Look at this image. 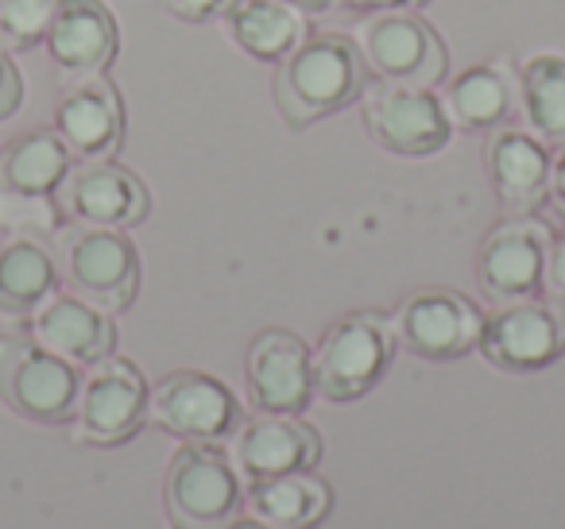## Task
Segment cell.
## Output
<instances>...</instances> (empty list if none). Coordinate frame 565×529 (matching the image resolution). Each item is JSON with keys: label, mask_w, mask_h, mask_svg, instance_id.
<instances>
[{"label": "cell", "mask_w": 565, "mask_h": 529, "mask_svg": "<svg viewBox=\"0 0 565 529\" xmlns=\"http://www.w3.org/2000/svg\"><path fill=\"white\" fill-rule=\"evenodd\" d=\"M148 418L182 441H225L241 429V402L205 371H171L148 390Z\"/></svg>", "instance_id": "30bf717a"}, {"label": "cell", "mask_w": 565, "mask_h": 529, "mask_svg": "<svg viewBox=\"0 0 565 529\" xmlns=\"http://www.w3.org/2000/svg\"><path fill=\"white\" fill-rule=\"evenodd\" d=\"M341 4L353 12H418L430 0H341Z\"/></svg>", "instance_id": "f546056e"}, {"label": "cell", "mask_w": 565, "mask_h": 529, "mask_svg": "<svg viewBox=\"0 0 565 529\" xmlns=\"http://www.w3.org/2000/svg\"><path fill=\"white\" fill-rule=\"evenodd\" d=\"M519 112L546 148L565 143V58L531 55L519 66Z\"/></svg>", "instance_id": "d4e9b609"}, {"label": "cell", "mask_w": 565, "mask_h": 529, "mask_svg": "<svg viewBox=\"0 0 565 529\" xmlns=\"http://www.w3.org/2000/svg\"><path fill=\"white\" fill-rule=\"evenodd\" d=\"M550 148L523 128H495L484 148V166L492 190L511 213H531L546 202L550 190Z\"/></svg>", "instance_id": "d6986e66"}, {"label": "cell", "mask_w": 565, "mask_h": 529, "mask_svg": "<svg viewBox=\"0 0 565 529\" xmlns=\"http://www.w3.org/2000/svg\"><path fill=\"white\" fill-rule=\"evenodd\" d=\"M477 348L500 371H542L565 352V317L539 298L503 302L484 313Z\"/></svg>", "instance_id": "8fae6325"}, {"label": "cell", "mask_w": 565, "mask_h": 529, "mask_svg": "<svg viewBox=\"0 0 565 529\" xmlns=\"http://www.w3.org/2000/svg\"><path fill=\"white\" fill-rule=\"evenodd\" d=\"M78 371L32 336H0V402L40 425H66L78 402Z\"/></svg>", "instance_id": "5b68a950"}, {"label": "cell", "mask_w": 565, "mask_h": 529, "mask_svg": "<svg viewBox=\"0 0 565 529\" xmlns=\"http://www.w3.org/2000/svg\"><path fill=\"white\" fill-rule=\"evenodd\" d=\"M24 105V78L20 66L9 55H0V120L17 117V109Z\"/></svg>", "instance_id": "83f0119b"}, {"label": "cell", "mask_w": 565, "mask_h": 529, "mask_svg": "<svg viewBox=\"0 0 565 529\" xmlns=\"http://www.w3.org/2000/svg\"><path fill=\"white\" fill-rule=\"evenodd\" d=\"M236 472L248 483L271 475L315 472L322 460V436L299 413H259L236 429Z\"/></svg>", "instance_id": "2e32d148"}, {"label": "cell", "mask_w": 565, "mask_h": 529, "mask_svg": "<svg viewBox=\"0 0 565 529\" xmlns=\"http://www.w3.org/2000/svg\"><path fill=\"white\" fill-rule=\"evenodd\" d=\"M74 155L55 128H35L0 148V190L20 205H51L66 182Z\"/></svg>", "instance_id": "ffe728a7"}, {"label": "cell", "mask_w": 565, "mask_h": 529, "mask_svg": "<svg viewBox=\"0 0 565 529\" xmlns=\"http://www.w3.org/2000/svg\"><path fill=\"white\" fill-rule=\"evenodd\" d=\"M550 228L531 213H515L511 220L495 225L480 244L477 282L480 294L492 305L523 302L542 290V267H546Z\"/></svg>", "instance_id": "4fadbf2b"}, {"label": "cell", "mask_w": 565, "mask_h": 529, "mask_svg": "<svg viewBox=\"0 0 565 529\" xmlns=\"http://www.w3.org/2000/svg\"><path fill=\"white\" fill-rule=\"evenodd\" d=\"M279 4H287V9H295L299 17H318V12H326L333 4V0H279Z\"/></svg>", "instance_id": "1f68e13d"}, {"label": "cell", "mask_w": 565, "mask_h": 529, "mask_svg": "<svg viewBox=\"0 0 565 529\" xmlns=\"http://www.w3.org/2000/svg\"><path fill=\"white\" fill-rule=\"evenodd\" d=\"M361 117L372 140L403 159L438 155L454 136L438 89L395 86V82L376 78L361 94Z\"/></svg>", "instance_id": "52a82bcc"}, {"label": "cell", "mask_w": 565, "mask_h": 529, "mask_svg": "<svg viewBox=\"0 0 565 529\" xmlns=\"http://www.w3.org/2000/svg\"><path fill=\"white\" fill-rule=\"evenodd\" d=\"M32 341L63 356L66 364L94 367L117 348V325L102 305L71 290V294H55L32 313Z\"/></svg>", "instance_id": "ac0fdd59"}, {"label": "cell", "mask_w": 565, "mask_h": 529, "mask_svg": "<svg viewBox=\"0 0 565 529\" xmlns=\"http://www.w3.org/2000/svg\"><path fill=\"white\" fill-rule=\"evenodd\" d=\"M148 390L151 387L136 364L117 356L97 359L82 379L78 402L66 421L71 436L78 444H97V449L125 444L148 421Z\"/></svg>", "instance_id": "8992f818"}, {"label": "cell", "mask_w": 565, "mask_h": 529, "mask_svg": "<svg viewBox=\"0 0 565 529\" xmlns=\"http://www.w3.org/2000/svg\"><path fill=\"white\" fill-rule=\"evenodd\" d=\"M171 529H221L236 518L241 475L217 441H186L163 479Z\"/></svg>", "instance_id": "3957f363"}, {"label": "cell", "mask_w": 565, "mask_h": 529, "mask_svg": "<svg viewBox=\"0 0 565 529\" xmlns=\"http://www.w3.org/2000/svg\"><path fill=\"white\" fill-rule=\"evenodd\" d=\"M333 490L315 472L271 475V479L248 483V510L275 521L282 529H310L330 514Z\"/></svg>", "instance_id": "cb8c5ba5"}, {"label": "cell", "mask_w": 565, "mask_h": 529, "mask_svg": "<svg viewBox=\"0 0 565 529\" xmlns=\"http://www.w3.org/2000/svg\"><path fill=\"white\" fill-rule=\"evenodd\" d=\"M369 82L372 71L361 55V43L341 32H315L302 35L275 63V105L299 132L361 101Z\"/></svg>", "instance_id": "6da1fadb"}, {"label": "cell", "mask_w": 565, "mask_h": 529, "mask_svg": "<svg viewBox=\"0 0 565 529\" xmlns=\"http://www.w3.org/2000/svg\"><path fill=\"white\" fill-rule=\"evenodd\" d=\"M58 256L35 236H12L0 244V313L32 317L58 294Z\"/></svg>", "instance_id": "7402d4cb"}, {"label": "cell", "mask_w": 565, "mask_h": 529, "mask_svg": "<svg viewBox=\"0 0 565 529\" xmlns=\"http://www.w3.org/2000/svg\"><path fill=\"white\" fill-rule=\"evenodd\" d=\"M395 328L384 313H345L322 333L315 348V395L330 402L364 398L395 359Z\"/></svg>", "instance_id": "7a4b0ae2"}, {"label": "cell", "mask_w": 565, "mask_h": 529, "mask_svg": "<svg viewBox=\"0 0 565 529\" xmlns=\"http://www.w3.org/2000/svg\"><path fill=\"white\" fill-rule=\"evenodd\" d=\"M399 348L418 359H461L480 344L484 313L457 290H415L392 313Z\"/></svg>", "instance_id": "9c48e42d"}, {"label": "cell", "mask_w": 565, "mask_h": 529, "mask_svg": "<svg viewBox=\"0 0 565 529\" xmlns=\"http://www.w3.org/2000/svg\"><path fill=\"white\" fill-rule=\"evenodd\" d=\"M43 47L63 78L74 82L105 74L120 51L117 17L105 0H58Z\"/></svg>", "instance_id": "e0dca14e"}, {"label": "cell", "mask_w": 565, "mask_h": 529, "mask_svg": "<svg viewBox=\"0 0 565 529\" xmlns=\"http://www.w3.org/2000/svg\"><path fill=\"white\" fill-rule=\"evenodd\" d=\"M542 294L554 305H565V233L550 236L546 267H542Z\"/></svg>", "instance_id": "4316f807"}, {"label": "cell", "mask_w": 565, "mask_h": 529, "mask_svg": "<svg viewBox=\"0 0 565 529\" xmlns=\"http://www.w3.org/2000/svg\"><path fill=\"white\" fill-rule=\"evenodd\" d=\"M221 20H225V32L233 35L236 47L259 63H279L307 35L299 12L279 4V0H233Z\"/></svg>", "instance_id": "603a6c76"}, {"label": "cell", "mask_w": 565, "mask_h": 529, "mask_svg": "<svg viewBox=\"0 0 565 529\" xmlns=\"http://www.w3.org/2000/svg\"><path fill=\"white\" fill-rule=\"evenodd\" d=\"M58 271L78 298L120 313L140 290V251L120 228L74 225L58 240Z\"/></svg>", "instance_id": "277c9868"}, {"label": "cell", "mask_w": 565, "mask_h": 529, "mask_svg": "<svg viewBox=\"0 0 565 529\" xmlns=\"http://www.w3.org/2000/svg\"><path fill=\"white\" fill-rule=\"evenodd\" d=\"M55 132L74 163H105L125 143V97L105 74L74 78L55 105Z\"/></svg>", "instance_id": "9a60e30c"}, {"label": "cell", "mask_w": 565, "mask_h": 529, "mask_svg": "<svg viewBox=\"0 0 565 529\" xmlns=\"http://www.w3.org/2000/svg\"><path fill=\"white\" fill-rule=\"evenodd\" d=\"M372 78L434 89L446 82L449 51L418 12H372L356 35Z\"/></svg>", "instance_id": "ba28073f"}, {"label": "cell", "mask_w": 565, "mask_h": 529, "mask_svg": "<svg viewBox=\"0 0 565 529\" xmlns=\"http://www.w3.org/2000/svg\"><path fill=\"white\" fill-rule=\"evenodd\" d=\"M58 0H0V43L12 51H32L47 40Z\"/></svg>", "instance_id": "484cf974"}, {"label": "cell", "mask_w": 565, "mask_h": 529, "mask_svg": "<svg viewBox=\"0 0 565 529\" xmlns=\"http://www.w3.org/2000/svg\"><path fill=\"white\" fill-rule=\"evenodd\" d=\"M546 197L554 202V209L565 217V143L557 148L554 163H550V190H546Z\"/></svg>", "instance_id": "4dcf8cb0"}, {"label": "cell", "mask_w": 565, "mask_h": 529, "mask_svg": "<svg viewBox=\"0 0 565 529\" xmlns=\"http://www.w3.org/2000/svg\"><path fill=\"white\" fill-rule=\"evenodd\" d=\"M58 213L74 220V225L89 228H136L151 209V194L140 182V174L128 166L113 163H74L66 182L58 186Z\"/></svg>", "instance_id": "5bb4252c"}, {"label": "cell", "mask_w": 565, "mask_h": 529, "mask_svg": "<svg viewBox=\"0 0 565 529\" xmlns=\"http://www.w3.org/2000/svg\"><path fill=\"white\" fill-rule=\"evenodd\" d=\"M446 117L461 132H495L519 109V71L511 63H480L441 89Z\"/></svg>", "instance_id": "44dd1931"}, {"label": "cell", "mask_w": 565, "mask_h": 529, "mask_svg": "<svg viewBox=\"0 0 565 529\" xmlns=\"http://www.w3.org/2000/svg\"><path fill=\"white\" fill-rule=\"evenodd\" d=\"M167 12H174L186 24H210V20L225 17L233 0H163Z\"/></svg>", "instance_id": "f1b7e54d"}, {"label": "cell", "mask_w": 565, "mask_h": 529, "mask_svg": "<svg viewBox=\"0 0 565 529\" xmlns=\"http://www.w3.org/2000/svg\"><path fill=\"white\" fill-rule=\"evenodd\" d=\"M221 529H282V526H275V521H267V518H259V514H248V518H233V521H225Z\"/></svg>", "instance_id": "d6a6232c"}, {"label": "cell", "mask_w": 565, "mask_h": 529, "mask_svg": "<svg viewBox=\"0 0 565 529\" xmlns=\"http://www.w3.org/2000/svg\"><path fill=\"white\" fill-rule=\"evenodd\" d=\"M244 387L259 413H302L315 398V352L291 328H264L244 356Z\"/></svg>", "instance_id": "7c38bea8"}]
</instances>
